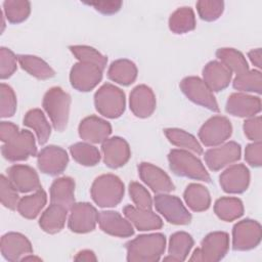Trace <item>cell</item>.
<instances>
[{
	"instance_id": "obj_40",
	"label": "cell",
	"mask_w": 262,
	"mask_h": 262,
	"mask_svg": "<svg viewBox=\"0 0 262 262\" xmlns=\"http://www.w3.org/2000/svg\"><path fill=\"white\" fill-rule=\"evenodd\" d=\"M232 85L236 90L260 94L262 89V74L259 70H248L236 75Z\"/></svg>"
},
{
	"instance_id": "obj_12",
	"label": "cell",
	"mask_w": 262,
	"mask_h": 262,
	"mask_svg": "<svg viewBox=\"0 0 262 262\" xmlns=\"http://www.w3.org/2000/svg\"><path fill=\"white\" fill-rule=\"evenodd\" d=\"M98 222V212L89 203H75L70 209L69 228L76 233H87L94 230Z\"/></svg>"
},
{
	"instance_id": "obj_38",
	"label": "cell",
	"mask_w": 262,
	"mask_h": 262,
	"mask_svg": "<svg viewBox=\"0 0 262 262\" xmlns=\"http://www.w3.org/2000/svg\"><path fill=\"white\" fill-rule=\"evenodd\" d=\"M73 159L82 166H95L100 161V152L97 147L88 142H77L70 146Z\"/></svg>"
},
{
	"instance_id": "obj_2",
	"label": "cell",
	"mask_w": 262,
	"mask_h": 262,
	"mask_svg": "<svg viewBox=\"0 0 262 262\" xmlns=\"http://www.w3.org/2000/svg\"><path fill=\"white\" fill-rule=\"evenodd\" d=\"M124 183L114 174H102L95 178L90 193L93 202L101 208L117 206L124 196Z\"/></svg>"
},
{
	"instance_id": "obj_26",
	"label": "cell",
	"mask_w": 262,
	"mask_h": 262,
	"mask_svg": "<svg viewBox=\"0 0 262 262\" xmlns=\"http://www.w3.org/2000/svg\"><path fill=\"white\" fill-rule=\"evenodd\" d=\"M232 73L220 61L212 60L203 69V81L211 91H221L225 89L231 81Z\"/></svg>"
},
{
	"instance_id": "obj_13",
	"label": "cell",
	"mask_w": 262,
	"mask_h": 262,
	"mask_svg": "<svg viewBox=\"0 0 262 262\" xmlns=\"http://www.w3.org/2000/svg\"><path fill=\"white\" fill-rule=\"evenodd\" d=\"M103 70L99 67L87 63L77 62L70 72L71 85L78 91L87 92L95 88L102 79Z\"/></svg>"
},
{
	"instance_id": "obj_20",
	"label": "cell",
	"mask_w": 262,
	"mask_h": 262,
	"mask_svg": "<svg viewBox=\"0 0 262 262\" xmlns=\"http://www.w3.org/2000/svg\"><path fill=\"white\" fill-rule=\"evenodd\" d=\"M219 182L225 192L242 193L249 186L250 171L244 164H234L221 173Z\"/></svg>"
},
{
	"instance_id": "obj_17",
	"label": "cell",
	"mask_w": 262,
	"mask_h": 262,
	"mask_svg": "<svg viewBox=\"0 0 262 262\" xmlns=\"http://www.w3.org/2000/svg\"><path fill=\"white\" fill-rule=\"evenodd\" d=\"M101 151L104 164L112 169L124 166L131 157L128 142L119 136L105 139L101 144Z\"/></svg>"
},
{
	"instance_id": "obj_41",
	"label": "cell",
	"mask_w": 262,
	"mask_h": 262,
	"mask_svg": "<svg viewBox=\"0 0 262 262\" xmlns=\"http://www.w3.org/2000/svg\"><path fill=\"white\" fill-rule=\"evenodd\" d=\"M3 11L9 23L19 24L30 15L31 3L27 0H6L3 2Z\"/></svg>"
},
{
	"instance_id": "obj_39",
	"label": "cell",
	"mask_w": 262,
	"mask_h": 262,
	"mask_svg": "<svg viewBox=\"0 0 262 262\" xmlns=\"http://www.w3.org/2000/svg\"><path fill=\"white\" fill-rule=\"evenodd\" d=\"M216 56L231 73L239 75L249 70L246 57L234 48H219L216 51Z\"/></svg>"
},
{
	"instance_id": "obj_52",
	"label": "cell",
	"mask_w": 262,
	"mask_h": 262,
	"mask_svg": "<svg viewBox=\"0 0 262 262\" xmlns=\"http://www.w3.org/2000/svg\"><path fill=\"white\" fill-rule=\"evenodd\" d=\"M248 56L250 58V60L252 61V63L254 66H256L258 69L262 68V54H261V48H257V49H253L251 51H249Z\"/></svg>"
},
{
	"instance_id": "obj_18",
	"label": "cell",
	"mask_w": 262,
	"mask_h": 262,
	"mask_svg": "<svg viewBox=\"0 0 262 262\" xmlns=\"http://www.w3.org/2000/svg\"><path fill=\"white\" fill-rule=\"evenodd\" d=\"M226 113L239 118H251L261 112V99L258 96L242 92L231 93L226 101Z\"/></svg>"
},
{
	"instance_id": "obj_32",
	"label": "cell",
	"mask_w": 262,
	"mask_h": 262,
	"mask_svg": "<svg viewBox=\"0 0 262 262\" xmlns=\"http://www.w3.org/2000/svg\"><path fill=\"white\" fill-rule=\"evenodd\" d=\"M24 125L35 131L40 144H45L49 139L51 126L40 108L30 110L24 117Z\"/></svg>"
},
{
	"instance_id": "obj_11",
	"label": "cell",
	"mask_w": 262,
	"mask_h": 262,
	"mask_svg": "<svg viewBox=\"0 0 262 262\" xmlns=\"http://www.w3.org/2000/svg\"><path fill=\"white\" fill-rule=\"evenodd\" d=\"M262 237V228L258 221L244 219L232 228V248L235 251H248L256 248Z\"/></svg>"
},
{
	"instance_id": "obj_42",
	"label": "cell",
	"mask_w": 262,
	"mask_h": 262,
	"mask_svg": "<svg viewBox=\"0 0 262 262\" xmlns=\"http://www.w3.org/2000/svg\"><path fill=\"white\" fill-rule=\"evenodd\" d=\"M69 48L79 61L95 64L102 70L105 69L107 58L95 48L87 45H72Z\"/></svg>"
},
{
	"instance_id": "obj_3",
	"label": "cell",
	"mask_w": 262,
	"mask_h": 262,
	"mask_svg": "<svg viewBox=\"0 0 262 262\" xmlns=\"http://www.w3.org/2000/svg\"><path fill=\"white\" fill-rule=\"evenodd\" d=\"M42 105L47 113L53 128L56 131H63L67 128L70 116L71 96L60 87H52L46 91Z\"/></svg>"
},
{
	"instance_id": "obj_45",
	"label": "cell",
	"mask_w": 262,
	"mask_h": 262,
	"mask_svg": "<svg viewBox=\"0 0 262 262\" xmlns=\"http://www.w3.org/2000/svg\"><path fill=\"white\" fill-rule=\"evenodd\" d=\"M16 96L13 89L5 84L0 85V115L2 118L12 117L16 111Z\"/></svg>"
},
{
	"instance_id": "obj_53",
	"label": "cell",
	"mask_w": 262,
	"mask_h": 262,
	"mask_svg": "<svg viewBox=\"0 0 262 262\" xmlns=\"http://www.w3.org/2000/svg\"><path fill=\"white\" fill-rule=\"evenodd\" d=\"M76 261H96L97 258L95 254L90 250L80 251L74 258Z\"/></svg>"
},
{
	"instance_id": "obj_46",
	"label": "cell",
	"mask_w": 262,
	"mask_h": 262,
	"mask_svg": "<svg viewBox=\"0 0 262 262\" xmlns=\"http://www.w3.org/2000/svg\"><path fill=\"white\" fill-rule=\"evenodd\" d=\"M129 193L130 196L135 204V206L139 209L143 210H151L152 208V200L147 191V189L142 186L138 182H130L129 183Z\"/></svg>"
},
{
	"instance_id": "obj_1",
	"label": "cell",
	"mask_w": 262,
	"mask_h": 262,
	"mask_svg": "<svg viewBox=\"0 0 262 262\" xmlns=\"http://www.w3.org/2000/svg\"><path fill=\"white\" fill-rule=\"evenodd\" d=\"M166 249V237L163 233L141 234L126 244L127 261L156 262L161 259Z\"/></svg>"
},
{
	"instance_id": "obj_22",
	"label": "cell",
	"mask_w": 262,
	"mask_h": 262,
	"mask_svg": "<svg viewBox=\"0 0 262 262\" xmlns=\"http://www.w3.org/2000/svg\"><path fill=\"white\" fill-rule=\"evenodd\" d=\"M7 175L10 182L19 192L26 193L41 188L37 172L28 165H12L7 169Z\"/></svg>"
},
{
	"instance_id": "obj_35",
	"label": "cell",
	"mask_w": 262,
	"mask_h": 262,
	"mask_svg": "<svg viewBox=\"0 0 262 262\" xmlns=\"http://www.w3.org/2000/svg\"><path fill=\"white\" fill-rule=\"evenodd\" d=\"M196 25L192 8L182 6L177 8L169 17V29L174 34H185L194 30Z\"/></svg>"
},
{
	"instance_id": "obj_27",
	"label": "cell",
	"mask_w": 262,
	"mask_h": 262,
	"mask_svg": "<svg viewBox=\"0 0 262 262\" xmlns=\"http://www.w3.org/2000/svg\"><path fill=\"white\" fill-rule=\"evenodd\" d=\"M50 202L70 210L75 204V181L63 176L55 179L50 186Z\"/></svg>"
},
{
	"instance_id": "obj_48",
	"label": "cell",
	"mask_w": 262,
	"mask_h": 262,
	"mask_svg": "<svg viewBox=\"0 0 262 262\" xmlns=\"http://www.w3.org/2000/svg\"><path fill=\"white\" fill-rule=\"evenodd\" d=\"M243 129H244V133L248 139L253 140L254 142L261 141V139H262V121H261L260 116L251 117V118L247 119L244 122Z\"/></svg>"
},
{
	"instance_id": "obj_49",
	"label": "cell",
	"mask_w": 262,
	"mask_h": 262,
	"mask_svg": "<svg viewBox=\"0 0 262 262\" xmlns=\"http://www.w3.org/2000/svg\"><path fill=\"white\" fill-rule=\"evenodd\" d=\"M245 160L252 167H260L262 165V143L256 141L250 143L245 148Z\"/></svg>"
},
{
	"instance_id": "obj_31",
	"label": "cell",
	"mask_w": 262,
	"mask_h": 262,
	"mask_svg": "<svg viewBox=\"0 0 262 262\" xmlns=\"http://www.w3.org/2000/svg\"><path fill=\"white\" fill-rule=\"evenodd\" d=\"M184 201L193 212H203L209 209L211 196L209 190L200 183H190L184 190Z\"/></svg>"
},
{
	"instance_id": "obj_44",
	"label": "cell",
	"mask_w": 262,
	"mask_h": 262,
	"mask_svg": "<svg viewBox=\"0 0 262 262\" xmlns=\"http://www.w3.org/2000/svg\"><path fill=\"white\" fill-rule=\"evenodd\" d=\"M17 189L10 182L8 177L5 175L0 176V196L2 205L10 210L17 209V205L19 202V196L17 193Z\"/></svg>"
},
{
	"instance_id": "obj_24",
	"label": "cell",
	"mask_w": 262,
	"mask_h": 262,
	"mask_svg": "<svg viewBox=\"0 0 262 262\" xmlns=\"http://www.w3.org/2000/svg\"><path fill=\"white\" fill-rule=\"evenodd\" d=\"M98 224L102 231L118 237L133 235L134 229L131 222L115 211H101L98 213Z\"/></svg>"
},
{
	"instance_id": "obj_5",
	"label": "cell",
	"mask_w": 262,
	"mask_h": 262,
	"mask_svg": "<svg viewBox=\"0 0 262 262\" xmlns=\"http://www.w3.org/2000/svg\"><path fill=\"white\" fill-rule=\"evenodd\" d=\"M96 111L105 118L116 119L123 115L126 106V97L119 87L105 83L94 94Z\"/></svg>"
},
{
	"instance_id": "obj_6",
	"label": "cell",
	"mask_w": 262,
	"mask_h": 262,
	"mask_svg": "<svg viewBox=\"0 0 262 262\" xmlns=\"http://www.w3.org/2000/svg\"><path fill=\"white\" fill-rule=\"evenodd\" d=\"M229 250V235L224 231H214L207 234L201 247L193 251L190 261L217 262L225 257Z\"/></svg>"
},
{
	"instance_id": "obj_33",
	"label": "cell",
	"mask_w": 262,
	"mask_h": 262,
	"mask_svg": "<svg viewBox=\"0 0 262 262\" xmlns=\"http://www.w3.org/2000/svg\"><path fill=\"white\" fill-rule=\"evenodd\" d=\"M17 59L21 69L37 79L46 80L55 75L54 70L45 60L38 56L20 54L17 55Z\"/></svg>"
},
{
	"instance_id": "obj_23",
	"label": "cell",
	"mask_w": 262,
	"mask_h": 262,
	"mask_svg": "<svg viewBox=\"0 0 262 262\" xmlns=\"http://www.w3.org/2000/svg\"><path fill=\"white\" fill-rule=\"evenodd\" d=\"M129 105L136 117H149L156 110V96L151 88L144 84L134 87L130 92Z\"/></svg>"
},
{
	"instance_id": "obj_37",
	"label": "cell",
	"mask_w": 262,
	"mask_h": 262,
	"mask_svg": "<svg viewBox=\"0 0 262 262\" xmlns=\"http://www.w3.org/2000/svg\"><path fill=\"white\" fill-rule=\"evenodd\" d=\"M164 132L166 137L169 139V141L172 144L182 149L192 151L196 155L203 154L202 145L196 140V138L190 133L178 128H168V129H165Z\"/></svg>"
},
{
	"instance_id": "obj_7",
	"label": "cell",
	"mask_w": 262,
	"mask_h": 262,
	"mask_svg": "<svg viewBox=\"0 0 262 262\" xmlns=\"http://www.w3.org/2000/svg\"><path fill=\"white\" fill-rule=\"evenodd\" d=\"M4 159L10 162L25 161L37 154L36 141L33 133L29 130H19L12 138L1 147Z\"/></svg>"
},
{
	"instance_id": "obj_4",
	"label": "cell",
	"mask_w": 262,
	"mask_h": 262,
	"mask_svg": "<svg viewBox=\"0 0 262 262\" xmlns=\"http://www.w3.org/2000/svg\"><path fill=\"white\" fill-rule=\"evenodd\" d=\"M169 166L178 176L210 182L211 177L199 158L185 149H172L168 155Z\"/></svg>"
},
{
	"instance_id": "obj_10",
	"label": "cell",
	"mask_w": 262,
	"mask_h": 262,
	"mask_svg": "<svg viewBox=\"0 0 262 262\" xmlns=\"http://www.w3.org/2000/svg\"><path fill=\"white\" fill-rule=\"evenodd\" d=\"M232 133L230 121L224 116L208 119L200 128L199 138L206 146H217L225 142Z\"/></svg>"
},
{
	"instance_id": "obj_14",
	"label": "cell",
	"mask_w": 262,
	"mask_h": 262,
	"mask_svg": "<svg viewBox=\"0 0 262 262\" xmlns=\"http://www.w3.org/2000/svg\"><path fill=\"white\" fill-rule=\"evenodd\" d=\"M69 163V156L60 146L48 145L43 147L37 156L39 170L51 176L58 175L64 171Z\"/></svg>"
},
{
	"instance_id": "obj_25",
	"label": "cell",
	"mask_w": 262,
	"mask_h": 262,
	"mask_svg": "<svg viewBox=\"0 0 262 262\" xmlns=\"http://www.w3.org/2000/svg\"><path fill=\"white\" fill-rule=\"evenodd\" d=\"M125 217L140 231L160 229L163 226L161 217L151 210H143L137 207L128 205L123 209Z\"/></svg>"
},
{
	"instance_id": "obj_15",
	"label": "cell",
	"mask_w": 262,
	"mask_h": 262,
	"mask_svg": "<svg viewBox=\"0 0 262 262\" xmlns=\"http://www.w3.org/2000/svg\"><path fill=\"white\" fill-rule=\"evenodd\" d=\"M242 148L235 141L220 144L205 152V162L211 171H219L241 159Z\"/></svg>"
},
{
	"instance_id": "obj_21",
	"label": "cell",
	"mask_w": 262,
	"mask_h": 262,
	"mask_svg": "<svg viewBox=\"0 0 262 262\" xmlns=\"http://www.w3.org/2000/svg\"><path fill=\"white\" fill-rule=\"evenodd\" d=\"M78 131L83 140L89 143H102L111 135L112 126L97 116H89L80 122Z\"/></svg>"
},
{
	"instance_id": "obj_16",
	"label": "cell",
	"mask_w": 262,
	"mask_h": 262,
	"mask_svg": "<svg viewBox=\"0 0 262 262\" xmlns=\"http://www.w3.org/2000/svg\"><path fill=\"white\" fill-rule=\"evenodd\" d=\"M0 249L3 258L10 262L21 261L24 257L33 253L31 242L19 232H7L2 235Z\"/></svg>"
},
{
	"instance_id": "obj_28",
	"label": "cell",
	"mask_w": 262,
	"mask_h": 262,
	"mask_svg": "<svg viewBox=\"0 0 262 262\" xmlns=\"http://www.w3.org/2000/svg\"><path fill=\"white\" fill-rule=\"evenodd\" d=\"M68 211L64 207L51 203L39 219L40 227L47 233L59 232L66 224Z\"/></svg>"
},
{
	"instance_id": "obj_51",
	"label": "cell",
	"mask_w": 262,
	"mask_h": 262,
	"mask_svg": "<svg viewBox=\"0 0 262 262\" xmlns=\"http://www.w3.org/2000/svg\"><path fill=\"white\" fill-rule=\"evenodd\" d=\"M19 132L17 125L13 124L12 122L3 121L0 124V139L3 143L7 142L10 138H12L15 134Z\"/></svg>"
},
{
	"instance_id": "obj_47",
	"label": "cell",
	"mask_w": 262,
	"mask_h": 262,
	"mask_svg": "<svg viewBox=\"0 0 262 262\" xmlns=\"http://www.w3.org/2000/svg\"><path fill=\"white\" fill-rule=\"evenodd\" d=\"M17 56L8 48H0V77L2 80L9 78L17 69Z\"/></svg>"
},
{
	"instance_id": "obj_43",
	"label": "cell",
	"mask_w": 262,
	"mask_h": 262,
	"mask_svg": "<svg viewBox=\"0 0 262 262\" xmlns=\"http://www.w3.org/2000/svg\"><path fill=\"white\" fill-rule=\"evenodd\" d=\"M224 9V2L220 0H200L196 2V10L200 17L206 21L218 19Z\"/></svg>"
},
{
	"instance_id": "obj_8",
	"label": "cell",
	"mask_w": 262,
	"mask_h": 262,
	"mask_svg": "<svg viewBox=\"0 0 262 262\" xmlns=\"http://www.w3.org/2000/svg\"><path fill=\"white\" fill-rule=\"evenodd\" d=\"M156 210L171 224L186 225L191 221V214L181 200L168 193H159L154 199Z\"/></svg>"
},
{
	"instance_id": "obj_19",
	"label": "cell",
	"mask_w": 262,
	"mask_h": 262,
	"mask_svg": "<svg viewBox=\"0 0 262 262\" xmlns=\"http://www.w3.org/2000/svg\"><path fill=\"white\" fill-rule=\"evenodd\" d=\"M138 174L141 180L156 193H168L175 188L169 175L150 163L139 164Z\"/></svg>"
},
{
	"instance_id": "obj_9",
	"label": "cell",
	"mask_w": 262,
	"mask_h": 262,
	"mask_svg": "<svg viewBox=\"0 0 262 262\" xmlns=\"http://www.w3.org/2000/svg\"><path fill=\"white\" fill-rule=\"evenodd\" d=\"M180 89L192 102L202 105L212 112H219V106L213 91L199 77L189 76L180 82Z\"/></svg>"
},
{
	"instance_id": "obj_36",
	"label": "cell",
	"mask_w": 262,
	"mask_h": 262,
	"mask_svg": "<svg viewBox=\"0 0 262 262\" xmlns=\"http://www.w3.org/2000/svg\"><path fill=\"white\" fill-rule=\"evenodd\" d=\"M214 212L219 219L230 222L243 216L244 205L237 198L223 196L215 202Z\"/></svg>"
},
{
	"instance_id": "obj_30",
	"label": "cell",
	"mask_w": 262,
	"mask_h": 262,
	"mask_svg": "<svg viewBox=\"0 0 262 262\" xmlns=\"http://www.w3.org/2000/svg\"><path fill=\"white\" fill-rule=\"evenodd\" d=\"M193 246V238L184 231L174 232L169 241V256L164 261H184Z\"/></svg>"
},
{
	"instance_id": "obj_34",
	"label": "cell",
	"mask_w": 262,
	"mask_h": 262,
	"mask_svg": "<svg viewBox=\"0 0 262 262\" xmlns=\"http://www.w3.org/2000/svg\"><path fill=\"white\" fill-rule=\"evenodd\" d=\"M47 202L46 192L41 188L36 190L34 193L25 195L19 199L17 205L18 213L27 218V219H34L36 218L41 210L45 207Z\"/></svg>"
},
{
	"instance_id": "obj_50",
	"label": "cell",
	"mask_w": 262,
	"mask_h": 262,
	"mask_svg": "<svg viewBox=\"0 0 262 262\" xmlns=\"http://www.w3.org/2000/svg\"><path fill=\"white\" fill-rule=\"evenodd\" d=\"M86 4L93 6L97 11L103 14H113L120 10L123 5L122 1H99V2H86Z\"/></svg>"
},
{
	"instance_id": "obj_29",
	"label": "cell",
	"mask_w": 262,
	"mask_h": 262,
	"mask_svg": "<svg viewBox=\"0 0 262 262\" xmlns=\"http://www.w3.org/2000/svg\"><path fill=\"white\" fill-rule=\"evenodd\" d=\"M107 77L115 83L128 86L136 80L137 68L135 63L129 59H117L111 63L107 70Z\"/></svg>"
}]
</instances>
